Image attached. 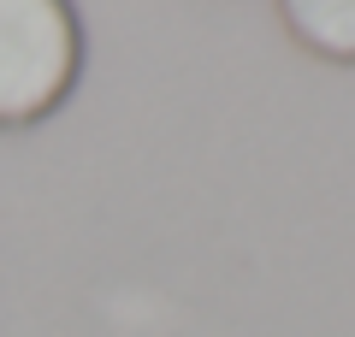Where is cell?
<instances>
[{"instance_id":"cell-1","label":"cell","mask_w":355,"mask_h":337,"mask_svg":"<svg viewBox=\"0 0 355 337\" xmlns=\"http://www.w3.org/2000/svg\"><path fill=\"white\" fill-rule=\"evenodd\" d=\"M83 30L71 0H0V125H36L71 95Z\"/></svg>"},{"instance_id":"cell-2","label":"cell","mask_w":355,"mask_h":337,"mask_svg":"<svg viewBox=\"0 0 355 337\" xmlns=\"http://www.w3.org/2000/svg\"><path fill=\"white\" fill-rule=\"evenodd\" d=\"M279 18L308 53L355 65V0H279Z\"/></svg>"}]
</instances>
